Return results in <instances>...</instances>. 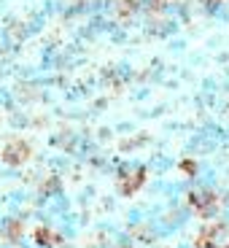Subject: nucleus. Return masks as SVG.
I'll list each match as a JSON object with an SVG mask.
<instances>
[{"label": "nucleus", "instance_id": "nucleus-1", "mask_svg": "<svg viewBox=\"0 0 229 248\" xmlns=\"http://www.w3.org/2000/svg\"><path fill=\"white\" fill-rule=\"evenodd\" d=\"M30 156V149H27V143H11L8 149H3V159L8 165H22V162Z\"/></svg>", "mask_w": 229, "mask_h": 248}, {"label": "nucleus", "instance_id": "nucleus-2", "mask_svg": "<svg viewBox=\"0 0 229 248\" xmlns=\"http://www.w3.org/2000/svg\"><path fill=\"white\" fill-rule=\"evenodd\" d=\"M143 181H146V173H143V170H135V173H132L130 178H124V181H122V192H124V194L137 192Z\"/></svg>", "mask_w": 229, "mask_h": 248}, {"label": "nucleus", "instance_id": "nucleus-3", "mask_svg": "<svg viewBox=\"0 0 229 248\" xmlns=\"http://www.w3.org/2000/svg\"><path fill=\"white\" fill-rule=\"evenodd\" d=\"M35 240L44 243V246H54L57 237H54V232H49V230H35Z\"/></svg>", "mask_w": 229, "mask_h": 248}, {"label": "nucleus", "instance_id": "nucleus-4", "mask_svg": "<svg viewBox=\"0 0 229 248\" xmlns=\"http://www.w3.org/2000/svg\"><path fill=\"white\" fill-rule=\"evenodd\" d=\"M181 168H183V173H189V175L197 173V165H194L192 159H183V162H181Z\"/></svg>", "mask_w": 229, "mask_h": 248}]
</instances>
